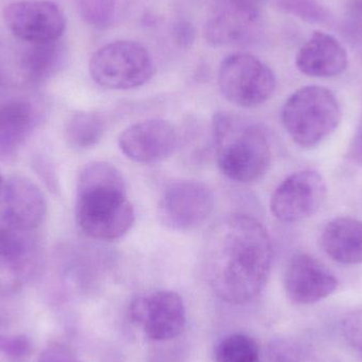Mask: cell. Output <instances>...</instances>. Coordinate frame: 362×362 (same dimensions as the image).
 <instances>
[{
	"label": "cell",
	"instance_id": "cell-1",
	"mask_svg": "<svg viewBox=\"0 0 362 362\" xmlns=\"http://www.w3.org/2000/svg\"><path fill=\"white\" fill-rule=\"evenodd\" d=\"M274 259L272 238L262 223L232 214L213 226L204 247L206 280L215 295L244 305L263 291Z\"/></svg>",
	"mask_w": 362,
	"mask_h": 362
},
{
	"label": "cell",
	"instance_id": "cell-2",
	"mask_svg": "<svg viewBox=\"0 0 362 362\" xmlns=\"http://www.w3.org/2000/svg\"><path fill=\"white\" fill-rule=\"evenodd\" d=\"M76 218L83 233L99 240H119L133 227L135 210L124 178L112 163H89L81 172Z\"/></svg>",
	"mask_w": 362,
	"mask_h": 362
},
{
	"label": "cell",
	"instance_id": "cell-3",
	"mask_svg": "<svg viewBox=\"0 0 362 362\" xmlns=\"http://www.w3.org/2000/svg\"><path fill=\"white\" fill-rule=\"evenodd\" d=\"M212 135L217 165L226 177L249 183L265 175L272 163V148L259 125L230 112H217L213 117Z\"/></svg>",
	"mask_w": 362,
	"mask_h": 362
},
{
	"label": "cell",
	"instance_id": "cell-4",
	"mask_svg": "<svg viewBox=\"0 0 362 362\" xmlns=\"http://www.w3.org/2000/svg\"><path fill=\"white\" fill-rule=\"evenodd\" d=\"M342 110L336 95L325 87L298 89L285 102L282 121L297 146L313 148L322 144L339 127Z\"/></svg>",
	"mask_w": 362,
	"mask_h": 362
},
{
	"label": "cell",
	"instance_id": "cell-5",
	"mask_svg": "<svg viewBox=\"0 0 362 362\" xmlns=\"http://www.w3.org/2000/svg\"><path fill=\"white\" fill-rule=\"evenodd\" d=\"M89 72L104 88L127 90L146 84L154 76L155 66L150 52L142 45L118 40L93 53Z\"/></svg>",
	"mask_w": 362,
	"mask_h": 362
},
{
	"label": "cell",
	"instance_id": "cell-6",
	"mask_svg": "<svg viewBox=\"0 0 362 362\" xmlns=\"http://www.w3.org/2000/svg\"><path fill=\"white\" fill-rule=\"evenodd\" d=\"M218 84L228 101L240 107H257L274 93L276 76L255 55L233 53L221 62Z\"/></svg>",
	"mask_w": 362,
	"mask_h": 362
},
{
	"label": "cell",
	"instance_id": "cell-7",
	"mask_svg": "<svg viewBox=\"0 0 362 362\" xmlns=\"http://www.w3.org/2000/svg\"><path fill=\"white\" fill-rule=\"evenodd\" d=\"M214 209V196L204 183L182 180L163 191L157 206L161 225L175 231H189L204 223Z\"/></svg>",
	"mask_w": 362,
	"mask_h": 362
},
{
	"label": "cell",
	"instance_id": "cell-8",
	"mask_svg": "<svg viewBox=\"0 0 362 362\" xmlns=\"http://www.w3.org/2000/svg\"><path fill=\"white\" fill-rule=\"evenodd\" d=\"M131 320L142 327L148 339L167 342L182 333L187 310L175 291H159L133 300L129 310Z\"/></svg>",
	"mask_w": 362,
	"mask_h": 362
},
{
	"label": "cell",
	"instance_id": "cell-9",
	"mask_svg": "<svg viewBox=\"0 0 362 362\" xmlns=\"http://www.w3.org/2000/svg\"><path fill=\"white\" fill-rule=\"evenodd\" d=\"M327 193V183L318 172H296L274 189L270 210L282 223H299L310 218L321 208Z\"/></svg>",
	"mask_w": 362,
	"mask_h": 362
},
{
	"label": "cell",
	"instance_id": "cell-10",
	"mask_svg": "<svg viewBox=\"0 0 362 362\" xmlns=\"http://www.w3.org/2000/svg\"><path fill=\"white\" fill-rule=\"evenodd\" d=\"M4 23L13 35L30 44L57 42L66 29L61 8L47 0H21L4 8Z\"/></svg>",
	"mask_w": 362,
	"mask_h": 362
},
{
	"label": "cell",
	"instance_id": "cell-11",
	"mask_svg": "<svg viewBox=\"0 0 362 362\" xmlns=\"http://www.w3.org/2000/svg\"><path fill=\"white\" fill-rule=\"evenodd\" d=\"M264 0H214L206 37L215 46L249 42L259 30Z\"/></svg>",
	"mask_w": 362,
	"mask_h": 362
},
{
	"label": "cell",
	"instance_id": "cell-12",
	"mask_svg": "<svg viewBox=\"0 0 362 362\" xmlns=\"http://www.w3.org/2000/svg\"><path fill=\"white\" fill-rule=\"evenodd\" d=\"M178 146L175 127L163 119H148L127 127L119 137L121 152L135 163H153L172 154Z\"/></svg>",
	"mask_w": 362,
	"mask_h": 362
},
{
	"label": "cell",
	"instance_id": "cell-13",
	"mask_svg": "<svg viewBox=\"0 0 362 362\" xmlns=\"http://www.w3.org/2000/svg\"><path fill=\"white\" fill-rule=\"evenodd\" d=\"M338 280L316 257L306 253L293 255L284 274L287 297L299 305L318 303L333 295Z\"/></svg>",
	"mask_w": 362,
	"mask_h": 362
},
{
	"label": "cell",
	"instance_id": "cell-14",
	"mask_svg": "<svg viewBox=\"0 0 362 362\" xmlns=\"http://www.w3.org/2000/svg\"><path fill=\"white\" fill-rule=\"evenodd\" d=\"M46 213V198L35 183L18 176L4 181L0 221L21 231L33 232L42 225Z\"/></svg>",
	"mask_w": 362,
	"mask_h": 362
},
{
	"label": "cell",
	"instance_id": "cell-15",
	"mask_svg": "<svg viewBox=\"0 0 362 362\" xmlns=\"http://www.w3.org/2000/svg\"><path fill=\"white\" fill-rule=\"evenodd\" d=\"M296 65L305 76L333 78L348 67V53L333 35L316 31L300 48Z\"/></svg>",
	"mask_w": 362,
	"mask_h": 362
},
{
	"label": "cell",
	"instance_id": "cell-16",
	"mask_svg": "<svg viewBox=\"0 0 362 362\" xmlns=\"http://www.w3.org/2000/svg\"><path fill=\"white\" fill-rule=\"evenodd\" d=\"M35 112L29 102L11 100L0 104V161L14 160L34 124Z\"/></svg>",
	"mask_w": 362,
	"mask_h": 362
},
{
	"label": "cell",
	"instance_id": "cell-17",
	"mask_svg": "<svg viewBox=\"0 0 362 362\" xmlns=\"http://www.w3.org/2000/svg\"><path fill=\"white\" fill-rule=\"evenodd\" d=\"M320 242L323 251L336 263H362V221L352 217L333 219L323 229Z\"/></svg>",
	"mask_w": 362,
	"mask_h": 362
},
{
	"label": "cell",
	"instance_id": "cell-18",
	"mask_svg": "<svg viewBox=\"0 0 362 362\" xmlns=\"http://www.w3.org/2000/svg\"><path fill=\"white\" fill-rule=\"evenodd\" d=\"M34 253L31 232L21 231L0 221V270L23 272L31 263Z\"/></svg>",
	"mask_w": 362,
	"mask_h": 362
},
{
	"label": "cell",
	"instance_id": "cell-19",
	"mask_svg": "<svg viewBox=\"0 0 362 362\" xmlns=\"http://www.w3.org/2000/svg\"><path fill=\"white\" fill-rule=\"evenodd\" d=\"M64 59L65 49L59 40L32 44L23 57V69L32 82H42L59 69L63 65Z\"/></svg>",
	"mask_w": 362,
	"mask_h": 362
},
{
	"label": "cell",
	"instance_id": "cell-20",
	"mask_svg": "<svg viewBox=\"0 0 362 362\" xmlns=\"http://www.w3.org/2000/svg\"><path fill=\"white\" fill-rule=\"evenodd\" d=\"M105 133V122L95 112H78L68 121L66 136L71 146L89 148L99 144Z\"/></svg>",
	"mask_w": 362,
	"mask_h": 362
},
{
	"label": "cell",
	"instance_id": "cell-21",
	"mask_svg": "<svg viewBox=\"0 0 362 362\" xmlns=\"http://www.w3.org/2000/svg\"><path fill=\"white\" fill-rule=\"evenodd\" d=\"M216 362H262L259 344L245 334H231L215 349Z\"/></svg>",
	"mask_w": 362,
	"mask_h": 362
},
{
	"label": "cell",
	"instance_id": "cell-22",
	"mask_svg": "<svg viewBox=\"0 0 362 362\" xmlns=\"http://www.w3.org/2000/svg\"><path fill=\"white\" fill-rule=\"evenodd\" d=\"M81 16L90 25L100 29L112 25L115 17L114 0H76Z\"/></svg>",
	"mask_w": 362,
	"mask_h": 362
},
{
	"label": "cell",
	"instance_id": "cell-23",
	"mask_svg": "<svg viewBox=\"0 0 362 362\" xmlns=\"http://www.w3.org/2000/svg\"><path fill=\"white\" fill-rule=\"evenodd\" d=\"M270 362H302L299 346L286 338L272 340L268 346Z\"/></svg>",
	"mask_w": 362,
	"mask_h": 362
},
{
	"label": "cell",
	"instance_id": "cell-24",
	"mask_svg": "<svg viewBox=\"0 0 362 362\" xmlns=\"http://www.w3.org/2000/svg\"><path fill=\"white\" fill-rule=\"evenodd\" d=\"M341 332L346 341L362 355V310H354L344 317Z\"/></svg>",
	"mask_w": 362,
	"mask_h": 362
},
{
	"label": "cell",
	"instance_id": "cell-25",
	"mask_svg": "<svg viewBox=\"0 0 362 362\" xmlns=\"http://www.w3.org/2000/svg\"><path fill=\"white\" fill-rule=\"evenodd\" d=\"M32 344L25 336L0 335V353L14 359H21L31 352Z\"/></svg>",
	"mask_w": 362,
	"mask_h": 362
},
{
	"label": "cell",
	"instance_id": "cell-26",
	"mask_svg": "<svg viewBox=\"0 0 362 362\" xmlns=\"http://www.w3.org/2000/svg\"><path fill=\"white\" fill-rule=\"evenodd\" d=\"M346 25L355 40L362 42V0H352L346 8Z\"/></svg>",
	"mask_w": 362,
	"mask_h": 362
},
{
	"label": "cell",
	"instance_id": "cell-27",
	"mask_svg": "<svg viewBox=\"0 0 362 362\" xmlns=\"http://www.w3.org/2000/svg\"><path fill=\"white\" fill-rule=\"evenodd\" d=\"M36 362H82L69 349L52 344L42 351Z\"/></svg>",
	"mask_w": 362,
	"mask_h": 362
},
{
	"label": "cell",
	"instance_id": "cell-28",
	"mask_svg": "<svg viewBox=\"0 0 362 362\" xmlns=\"http://www.w3.org/2000/svg\"><path fill=\"white\" fill-rule=\"evenodd\" d=\"M176 40L182 46H189L192 44L195 37V30L192 27L191 23H180L175 28Z\"/></svg>",
	"mask_w": 362,
	"mask_h": 362
},
{
	"label": "cell",
	"instance_id": "cell-29",
	"mask_svg": "<svg viewBox=\"0 0 362 362\" xmlns=\"http://www.w3.org/2000/svg\"><path fill=\"white\" fill-rule=\"evenodd\" d=\"M352 153L353 156L362 163V122L357 129L354 140H353Z\"/></svg>",
	"mask_w": 362,
	"mask_h": 362
},
{
	"label": "cell",
	"instance_id": "cell-30",
	"mask_svg": "<svg viewBox=\"0 0 362 362\" xmlns=\"http://www.w3.org/2000/svg\"><path fill=\"white\" fill-rule=\"evenodd\" d=\"M4 178H2L1 173H0V194H1L2 187H4Z\"/></svg>",
	"mask_w": 362,
	"mask_h": 362
}]
</instances>
